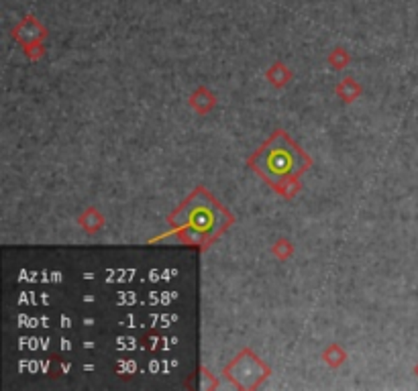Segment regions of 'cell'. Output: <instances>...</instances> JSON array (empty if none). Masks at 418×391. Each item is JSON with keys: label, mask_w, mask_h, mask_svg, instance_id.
Returning a JSON list of instances; mask_svg holds the SVG:
<instances>
[]
</instances>
